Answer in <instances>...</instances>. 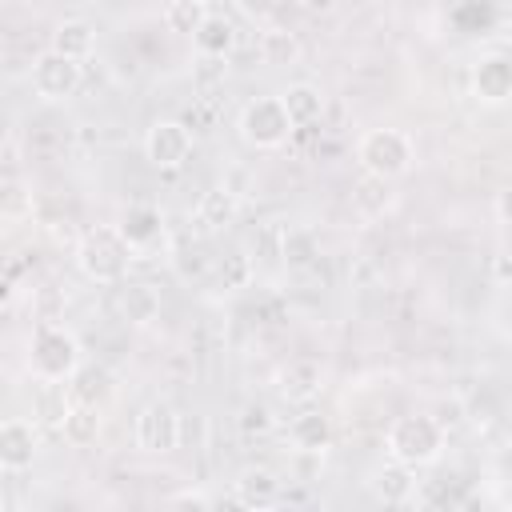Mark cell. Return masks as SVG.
I'll list each match as a JSON object with an SVG mask.
<instances>
[{"label":"cell","instance_id":"16","mask_svg":"<svg viewBox=\"0 0 512 512\" xmlns=\"http://www.w3.org/2000/svg\"><path fill=\"white\" fill-rule=\"evenodd\" d=\"M232 496L240 508H272L280 500V480L268 472V468H244L232 484Z\"/></svg>","mask_w":512,"mask_h":512},{"label":"cell","instance_id":"9","mask_svg":"<svg viewBox=\"0 0 512 512\" xmlns=\"http://www.w3.org/2000/svg\"><path fill=\"white\" fill-rule=\"evenodd\" d=\"M116 232H120V240L128 244L132 260H136V256H152V252L164 244V216H160V208H152V204H128V208L120 212V220H116Z\"/></svg>","mask_w":512,"mask_h":512},{"label":"cell","instance_id":"26","mask_svg":"<svg viewBox=\"0 0 512 512\" xmlns=\"http://www.w3.org/2000/svg\"><path fill=\"white\" fill-rule=\"evenodd\" d=\"M8 300H12V280L0 272V304H8Z\"/></svg>","mask_w":512,"mask_h":512},{"label":"cell","instance_id":"2","mask_svg":"<svg viewBox=\"0 0 512 512\" xmlns=\"http://www.w3.org/2000/svg\"><path fill=\"white\" fill-rule=\"evenodd\" d=\"M80 368V340L64 324H36L28 336V372L40 384H64Z\"/></svg>","mask_w":512,"mask_h":512},{"label":"cell","instance_id":"22","mask_svg":"<svg viewBox=\"0 0 512 512\" xmlns=\"http://www.w3.org/2000/svg\"><path fill=\"white\" fill-rule=\"evenodd\" d=\"M120 312H124L132 324L156 320V312H160L156 288H152V284H124V288H120Z\"/></svg>","mask_w":512,"mask_h":512},{"label":"cell","instance_id":"17","mask_svg":"<svg viewBox=\"0 0 512 512\" xmlns=\"http://www.w3.org/2000/svg\"><path fill=\"white\" fill-rule=\"evenodd\" d=\"M276 96H280V104H284V112H288V120L296 128H308V124H316L324 116V92L316 84H308V80H296Z\"/></svg>","mask_w":512,"mask_h":512},{"label":"cell","instance_id":"28","mask_svg":"<svg viewBox=\"0 0 512 512\" xmlns=\"http://www.w3.org/2000/svg\"><path fill=\"white\" fill-rule=\"evenodd\" d=\"M4 508H8V496H4V488H0V512H4Z\"/></svg>","mask_w":512,"mask_h":512},{"label":"cell","instance_id":"13","mask_svg":"<svg viewBox=\"0 0 512 512\" xmlns=\"http://www.w3.org/2000/svg\"><path fill=\"white\" fill-rule=\"evenodd\" d=\"M320 388H324V368L308 356L288 360V368L280 372V396L292 404H308L312 396H320Z\"/></svg>","mask_w":512,"mask_h":512},{"label":"cell","instance_id":"11","mask_svg":"<svg viewBox=\"0 0 512 512\" xmlns=\"http://www.w3.org/2000/svg\"><path fill=\"white\" fill-rule=\"evenodd\" d=\"M288 448L300 456H324L332 448V420L316 408H304L288 420Z\"/></svg>","mask_w":512,"mask_h":512},{"label":"cell","instance_id":"3","mask_svg":"<svg viewBox=\"0 0 512 512\" xmlns=\"http://www.w3.org/2000/svg\"><path fill=\"white\" fill-rule=\"evenodd\" d=\"M128 264H132V252H128V244L120 240L116 224L88 228V232L76 240V268H80L92 284H124Z\"/></svg>","mask_w":512,"mask_h":512},{"label":"cell","instance_id":"6","mask_svg":"<svg viewBox=\"0 0 512 512\" xmlns=\"http://www.w3.org/2000/svg\"><path fill=\"white\" fill-rule=\"evenodd\" d=\"M192 144H196L192 128H188L184 120H172V116L156 120V124L144 132V156H148V164L160 168V172L184 168L188 156H192Z\"/></svg>","mask_w":512,"mask_h":512},{"label":"cell","instance_id":"21","mask_svg":"<svg viewBox=\"0 0 512 512\" xmlns=\"http://www.w3.org/2000/svg\"><path fill=\"white\" fill-rule=\"evenodd\" d=\"M256 52H260V60L268 68H284V64H296L300 60V40L288 28H264Z\"/></svg>","mask_w":512,"mask_h":512},{"label":"cell","instance_id":"25","mask_svg":"<svg viewBox=\"0 0 512 512\" xmlns=\"http://www.w3.org/2000/svg\"><path fill=\"white\" fill-rule=\"evenodd\" d=\"M164 504H168V508H200V512H208V508H212V496H204V492H192V488H184V492L168 496Z\"/></svg>","mask_w":512,"mask_h":512},{"label":"cell","instance_id":"8","mask_svg":"<svg viewBox=\"0 0 512 512\" xmlns=\"http://www.w3.org/2000/svg\"><path fill=\"white\" fill-rule=\"evenodd\" d=\"M180 432H184L180 412H176L168 400H152V404H144L140 416H136V444H140L144 452H152V456L176 452V448H180Z\"/></svg>","mask_w":512,"mask_h":512},{"label":"cell","instance_id":"24","mask_svg":"<svg viewBox=\"0 0 512 512\" xmlns=\"http://www.w3.org/2000/svg\"><path fill=\"white\" fill-rule=\"evenodd\" d=\"M220 276H224V284L244 288V284H248V256H244V252H232V256H228V268H220Z\"/></svg>","mask_w":512,"mask_h":512},{"label":"cell","instance_id":"27","mask_svg":"<svg viewBox=\"0 0 512 512\" xmlns=\"http://www.w3.org/2000/svg\"><path fill=\"white\" fill-rule=\"evenodd\" d=\"M304 4H308V8H312V12H328V8H332V4H336V0H304Z\"/></svg>","mask_w":512,"mask_h":512},{"label":"cell","instance_id":"7","mask_svg":"<svg viewBox=\"0 0 512 512\" xmlns=\"http://www.w3.org/2000/svg\"><path fill=\"white\" fill-rule=\"evenodd\" d=\"M80 80H84L80 60H68V56H60V52H52V48L32 60V92H36L40 100H48V104L76 96Z\"/></svg>","mask_w":512,"mask_h":512},{"label":"cell","instance_id":"23","mask_svg":"<svg viewBox=\"0 0 512 512\" xmlns=\"http://www.w3.org/2000/svg\"><path fill=\"white\" fill-rule=\"evenodd\" d=\"M204 16H208L204 0H168V8H164V28L176 32V36H192Z\"/></svg>","mask_w":512,"mask_h":512},{"label":"cell","instance_id":"14","mask_svg":"<svg viewBox=\"0 0 512 512\" xmlns=\"http://www.w3.org/2000/svg\"><path fill=\"white\" fill-rule=\"evenodd\" d=\"M60 436L72 448H92L100 440V404L88 400H68L64 416H60Z\"/></svg>","mask_w":512,"mask_h":512},{"label":"cell","instance_id":"10","mask_svg":"<svg viewBox=\"0 0 512 512\" xmlns=\"http://www.w3.org/2000/svg\"><path fill=\"white\" fill-rule=\"evenodd\" d=\"M36 452H40V436L32 420L24 416L0 420V472H28Z\"/></svg>","mask_w":512,"mask_h":512},{"label":"cell","instance_id":"20","mask_svg":"<svg viewBox=\"0 0 512 512\" xmlns=\"http://www.w3.org/2000/svg\"><path fill=\"white\" fill-rule=\"evenodd\" d=\"M416 468H408V464H388V468H380V472H372V480H368V488H372V496L376 500H384V504H408L412 500V492H416Z\"/></svg>","mask_w":512,"mask_h":512},{"label":"cell","instance_id":"18","mask_svg":"<svg viewBox=\"0 0 512 512\" xmlns=\"http://www.w3.org/2000/svg\"><path fill=\"white\" fill-rule=\"evenodd\" d=\"M232 44H236V28H232V20H224V16H216V12H208V16L196 24V32H192V48H196V56H204V60L228 56Z\"/></svg>","mask_w":512,"mask_h":512},{"label":"cell","instance_id":"4","mask_svg":"<svg viewBox=\"0 0 512 512\" xmlns=\"http://www.w3.org/2000/svg\"><path fill=\"white\" fill-rule=\"evenodd\" d=\"M356 160L372 180H396L412 168L416 148H412V136L400 128H368L356 140Z\"/></svg>","mask_w":512,"mask_h":512},{"label":"cell","instance_id":"1","mask_svg":"<svg viewBox=\"0 0 512 512\" xmlns=\"http://www.w3.org/2000/svg\"><path fill=\"white\" fill-rule=\"evenodd\" d=\"M444 444H448V432L436 416H424V412H412V416H396L384 432V452L396 460V464H408V468H428L444 456Z\"/></svg>","mask_w":512,"mask_h":512},{"label":"cell","instance_id":"19","mask_svg":"<svg viewBox=\"0 0 512 512\" xmlns=\"http://www.w3.org/2000/svg\"><path fill=\"white\" fill-rule=\"evenodd\" d=\"M52 52H60V56L84 64V60L96 52V28H92L88 20H80V16L60 20L56 32H52Z\"/></svg>","mask_w":512,"mask_h":512},{"label":"cell","instance_id":"5","mask_svg":"<svg viewBox=\"0 0 512 512\" xmlns=\"http://www.w3.org/2000/svg\"><path fill=\"white\" fill-rule=\"evenodd\" d=\"M236 128H240V140H244L248 148H256V152H272V148L288 144V136L296 132V124L288 120L280 96H252V100L240 108Z\"/></svg>","mask_w":512,"mask_h":512},{"label":"cell","instance_id":"15","mask_svg":"<svg viewBox=\"0 0 512 512\" xmlns=\"http://www.w3.org/2000/svg\"><path fill=\"white\" fill-rule=\"evenodd\" d=\"M236 212H240V200H236V192L224 188V184L200 192V200H196V208H192V216H196V224H200L204 232H224V228L236 220Z\"/></svg>","mask_w":512,"mask_h":512},{"label":"cell","instance_id":"12","mask_svg":"<svg viewBox=\"0 0 512 512\" xmlns=\"http://www.w3.org/2000/svg\"><path fill=\"white\" fill-rule=\"evenodd\" d=\"M472 92L488 108H496V104H504L512 96V64H508L504 52H492L472 68Z\"/></svg>","mask_w":512,"mask_h":512}]
</instances>
